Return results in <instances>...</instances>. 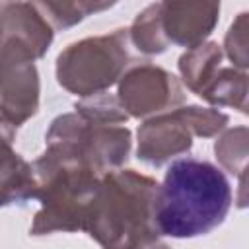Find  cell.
I'll return each instance as SVG.
<instances>
[{
    "instance_id": "cell-1",
    "label": "cell",
    "mask_w": 249,
    "mask_h": 249,
    "mask_svg": "<svg viewBox=\"0 0 249 249\" xmlns=\"http://www.w3.org/2000/svg\"><path fill=\"white\" fill-rule=\"evenodd\" d=\"M231 206V187L210 161L183 158L173 161L154 196L156 233L196 237L220 226Z\"/></svg>"
},
{
    "instance_id": "cell-2",
    "label": "cell",
    "mask_w": 249,
    "mask_h": 249,
    "mask_svg": "<svg viewBox=\"0 0 249 249\" xmlns=\"http://www.w3.org/2000/svg\"><path fill=\"white\" fill-rule=\"evenodd\" d=\"M158 185L142 175L123 171L99 183L84 230L107 249H132L154 239V196Z\"/></svg>"
},
{
    "instance_id": "cell-3",
    "label": "cell",
    "mask_w": 249,
    "mask_h": 249,
    "mask_svg": "<svg viewBox=\"0 0 249 249\" xmlns=\"http://www.w3.org/2000/svg\"><path fill=\"white\" fill-rule=\"evenodd\" d=\"M126 33L86 39L58 56V82L82 95L111 86L126 64Z\"/></svg>"
},
{
    "instance_id": "cell-4",
    "label": "cell",
    "mask_w": 249,
    "mask_h": 249,
    "mask_svg": "<svg viewBox=\"0 0 249 249\" xmlns=\"http://www.w3.org/2000/svg\"><path fill=\"white\" fill-rule=\"evenodd\" d=\"M169 91L179 93L173 76L154 66L132 70L121 84V99L136 117L158 111L173 101V97L167 95Z\"/></svg>"
},
{
    "instance_id": "cell-5",
    "label": "cell",
    "mask_w": 249,
    "mask_h": 249,
    "mask_svg": "<svg viewBox=\"0 0 249 249\" xmlns=\"http://www.w3.org/2000/svg\"><path fill=\"white\" fill-rule=\"evenodd\" d=\"M160 29L163 41L193 45L210 33L218 6L216 4H158Z\"/></svg>"
},
{
    "instance_id": "cell-6",
    "label": "cell",
    "mask_w": 249,
    "mask_h": 249,
    "mask_svg": "<svg viewBox=\"0 0 249 249\" xmlns=\"http://www.w3.org/2000/svg\"><path fill=\"white\" fill-rule=\"evenodd\" d=\"M8 142L0 138V206L23 202L39 193L31 167L10 150Z\"/></svg>"
}]
</instances>
